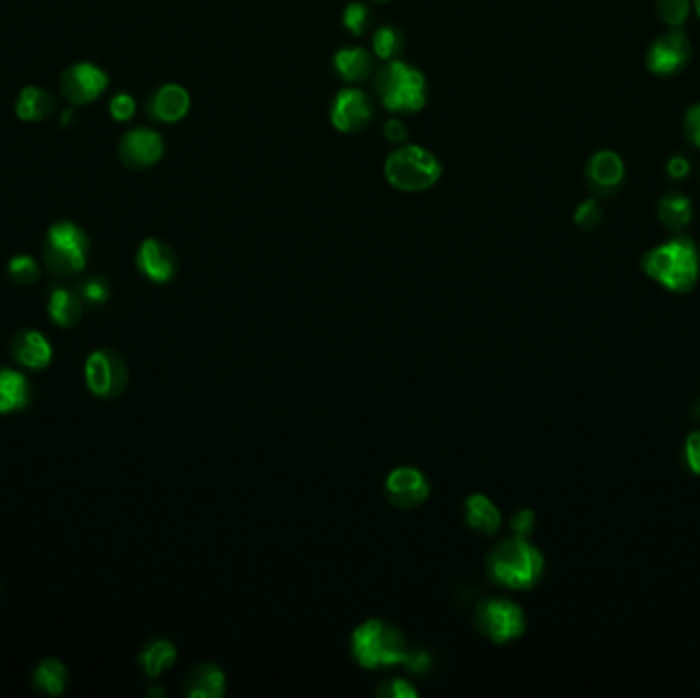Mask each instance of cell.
Wrapping results in <instances>:
<instances>
[{
  "instance_id": "32",
  "label": "cell",
  "mask_w": 700,
  "mask_h": 698,
  "mask_svg": "<svg viewBox=\"0 0 700 698\" xmlns=\"http://www.w3.org/2000/svg\"><path fill=\"white\" fill-rule=\"evenodd\" d=\"M574 222L582 228V230H594L600 226L602 222V209L594 199H586L584 203L578 205L576 213H574Z\"/></svg>"
},
{
  "instance_id": "19",
  "label": "cell",
  "mask_w": 700,
  "mask_h": 698,
  "mask_svg": "<svg viewBox=\"0 0 700 698\" xmlns=\"http://www.w3.org/2000/svg\"><path fill=\"white\" fill-rule=\"evenodd\" d=\"M84 312V301L76 289L56 285L48 295V314L54 324L62 328H74Z\"/></svg>"
},
{
  "instance_id": "24",
  "label": "cell",
  "mask_w": 700,
  "mask_h": 698,
  "mask_svg": "<svg viewBox=\"0 0 700 698\" xmlns=\"http://www.w3.org/2000/svg\"><path fill=\"white\" fill-rule=\"evenodd\" d=\"M31 686L39 694L60 696L68 686V670L60 660H41L31 672Z\"/></svg>"
},
{
  "instance_id": "25",
  "label": "cell",
  "mask_w": 700,
  "mask_h": 698,
  "mask_svg": "<svg viewBox=\"0 0 700 698\" xmlns=\"http://www.w3.org/2000/svg\"><path fill=\"white\" fill-rule=\"evenodd\" d=\"M334 70L346 82H361L373 70V56L363 48H344L334 56Z\"/></svg>"
},
{
  "instance_id": "9",
  "label": "cell",
  "mask_w": 700,
  "mask_h": 698,
  "mask_svg": "<svg viewBox=\"0 0 700 698\" xmlns=\"http://www.w3.org/2000/svg\"><path fill=\"white\" fill-rule=\"evenodd\" d=\"M109 86V76L103 68L80 62L64 70L60 78V91L72 105H86L105 93Z\"/></svg>"
},
{
  "instance_id": "34",
  "label": "cell",
  "mask_w": 700,
  "mask_h": 698,
  "mask_svg": "<svg viewBox=\"0 0 700 698\" xmlns=\"http://www.w3.org/2000/svg\"><path fill=\"white\" fill-rule=\"evenodd\" d=\"M109 113L115 121H129L131 117H134L136 113V101L131 95H125V93H119L111 99L109 103Z\"/></svg>"
},
{
  "instance_id": "2",
  "label": "cell",
  "mask_w": 700,
  "mask_h": 698,
  "mask_svg": "<svg viewBox=\"0 0 700 698\" xmlns=\"http://www.w3.org/2000/svg\"><path fill=\"white\" fill-rule=\"evenodd\" d=\"M545 557L527 541V537H510L498 543L488 555L490 578L512 590H529L543 578Z\"/></svg>"
},
{
  "instance_id": "20",
  "label": "cell",
  "mask_w": 700,
  "mask_h": 698,
  "mask_svg": "<svg viewBox=\"0 0 700 698\" xmlns=\"http://www.w3.org/2000/svg\"><path fill=\"white\" fill-rule=\"evenodd\" d=\"M185 692L193 698H220L226 692V676L217 664H199L195 666L187 680Z\"/></svg>"
},
{
  "instance_id": "22",
  "label": "cell",
  "mask_w": 700,
  "mask_h": 698,
  "mask_svg": "<svg viewBox=\"0 0 700 698\" xmlns=\"http://www.w3.org/2000/svg\"><path fill=\"white\" fill-rule=\"evenodd\" d=\"M465 518L471 529L486 535L496 533L502 522V514L498 506L484 494H473L465 500Z\"/></svg>"
},
{
  "instance_id": "38",
  "label": "cell",
  "mask_w": 700,
  "mask_h": 698,
  "mask_svg": "<svg viewBox=\"0 0 700 698\" xmlns=\"http://www.w3.org/2000/svg\"><path fill=\"white\" fill-rule=\"evenodd\" d=\"M690 160L682 154H674L668 164H666V172H668V177L674 179V181H684L688 174H690Z\"/></svg>"
},
{
  "instance_id": "16",
  "label": "cell",
  "mask_w": 700,
  "mask_h": 698,
  "mask_svg": "<svg viewBox=\"0 0 700 698\" xmlns=\"http://www.w3.org/2000/svg\"><path fill=\"white\" fill-rule=\"evenodd\" d=\"M11 357L29 371H43L52 363V344L39 330L23 328L9 342Z\"/></svg>"
},
{
  "instance_id": "39",
  "label": "cell",
  "mask_w": 700,
  "mask_h": 698,
  "mask_svg": "<svg viewBox=\"0 0 700 698\" xmlns=\"http://www.w3.org/2000/svg\"><path fill=\"white\" fill-rule=\"evenodd\" d=\"M385 138H387L389 142H393V144H402V142L408 138V129H406L404 121H400V119H396V117L389 119V121L385 123Z\"/></svg>"
},
{
  "instance_id": "15",
  "label": "cell",
  "mask_w": 700,
  "mask_h": 698,
  "mask_svg": "<svg viewBox=\"0 0 700 698\" xmlns=\"http://www.w3.org/2000/svg\"><path fill=\"white\" fill-rule=\"evenodd\" d=\"M136 265L144 277L154 283H168L177 277L179 260L174 250L162 240L148 238L142 242L136 254Z\"/></svg>"
},
{
  "instance_id": "29",
  "label": "cell",
  "mask_w": 700,
  "mask_h": 698,
  "mask_svg": "<svg viewBox=\"0 0 700 698\" xmlns=\"http://www.w3.org/2000/svg\"><path fill=\"white\" fill-rule=\"evenodd\" d=\"M690 13V0H655V15L666 25L680 27Z\"/></svg>"
},
{
  "instance_id": "17",
  "label": "cell",
  "mask_w": 700,
  "mask_h": 698,
  "mask_svg": "<svg viewBox=\"0 0 700 698\" xmlns=\"http://www.w3.org/2000/svg\"><path fill=\"white\" fill-rule=\"evenodd\" d=\"M191 109V95L181 84H164L150 101V113L158 121L177 123Z\"/></svg>"
},
{
  "instance_id": "21",
  "label": "cell",
  "mask_w": 700,
  "mask_h": 698,
  "mask_svg": "<svg viewBox=\"0 0 700 698\" xmlns=\"http://www.w3.org/2000/svg\"><path fill=\"white\" fill-rule=\"evenodd\" d=\"M692 215H694L692 201L684 193L670 191L658 203V217L662 226L674 234H680L690 226Z\"/></svg>"
},
{
  "instance_id": "13",
  "label": "cell",
  "mask_w": 700,
  "mask_h": 698,
  "mask_svg": "<svg viewBox=\"0 0 700 698\" xmlns=\"http://www.w3.org/2000/svg\"><path fill=\"white\" fill-rule=\"evenodd\" d=\"M586 179L596 195H615L625 181V162L617 152L598 150L586 164Z\"/></svg>"
},
{
  "instance_id": "33",
  "label": "cell",
  "mask_w": 700,
  "mask_h": 698,
  "mask_svg": "<svg viewBox=\"0 0 700 698\" xmlns=\"http://www.w3.org/2000/svg\"><path fill=\"white\" fill-rule=\"evenodd\" d=\"M682 459L684 467L700 477V430H694L692 434L686 436L684 449H682Z\"/></svg>"
},
{
  "instance_id": "37",
  "label": "cell",
  "mask_w": 700,
  "mask_h": 698,
  "mask_svg": "<svg viewBox=\"0 0 700 698\" xmlns=\"http://www.w3.org/2000/svg\"><path fill=\"white\" fill-rule=\"evenodd\" d=\"M379 694L389 698H412V696H418V690L410 686V682L406 680H389L379 688Z\"/></svg>"
},
{
  "instance_id": "8",
  "label": "cell",
  "mask_w": 700,
  "mask_h": 698,
  "mask_svg": "<svg viewBox=\"0 0 700 698\" xmlns=\"http://www.w3.org/2000/svg\"><path fill=\"white\" fill-rule=\"evenodd\" d=\"M84 379L93 396L101 400H115L127 389L129 367L113 348H99L86 359Z\"/></svg>"
},
{
  "instance_id": "23",
  "label": "cell",
  "mask_w": 700,
  "mask_h": 698,
  "mask_svg": "<svg viewBox=\"0 0 700 698\" xmlns=\"http://www.w3.org/2000/svg\"><path fill=\"white\" fill-rule=\"evenodd\" d=\"M138 662L146 676L156 678L177 662V647H174L168 639L154 637L142 647Z\"/></svg>"
},
{
  "instance_id": "1",
  "label": "cell",
  "mask_w": 700,
  "mask_h": 698,
  "mask_svg": "<svg viewBox=\"0 0 700 698\" xmlns=\"http://www.w3.org/2000/svg\"><path fill=\"white\" fill-rule=\"evenodd\" d=\"M645 275L672 293H688L700 275V254L690 238H674L645 252Z\"/></svg>"
},
{
  "instance_id": "42",
  "label": "cell",
  "mask_w": 700,
  "mask_h": 698,
  "mask_svg": "<svg viewBox=\"0 0 700 698\" xmlns=\"http://www.w3.org/2000/svg\"><path fill=\"white\" fill-rule=\"evenodd\" d=\"M377 3H387V0H377Z\"/></svg>"
},
{
  "instance_id": "40",
  "label": "cell",
  "mask_w": 700,
  "mask_h": 698,
  "mask_svg": "<svg viewBox=\"0 0 700 698\" xmlns=\"http://www.w3.org/2000/svg\"><path fill=\"white\" fill-rule=\"evenodd\" d=\"M690 414L694 416V420H698L700 422V398L692 404V410H690Z\"/></svg>"
},
{
  "instance_id": "14",
  "label": "cell",
  "mask_w": 700,
  "mask_h": 698,
  "mask_svg": "<svg viewBox=\"0 0 700 698\" xmlns=\"http://www.w3.org/2000/svg\"><path fill=\"white\" fill-rule=\"evenodd\" d=\"M164 154V140L158 132L148 127L131 129L121 140L119 156L129 168H148L154 166Z\"/></svg>"
},
{
  "instance_id": "12",
  "label": "cell",
  "mask_w": 700,
  "mask_h": 698,
  "mask_svg": "<svg viewBox=\"0 0 700 698\" xmlns=\"http://www.w3.org/2000/svg\"><path fill=\"white\" fill-rule=\"evenodd\" d=\"M385 496L398 508H416L430 496L428 479L416 467H398L385 479Z\"/></svg>"
},
{
  "instance_id": "41",
  "label": "cell",
  "mask_w": 700,
  "mask_h": 698,
  "mask_svg": "<svg viewBox=\"0 0 700 698\" xmlns=\"http://www.w3.org/2000/svg\"><path fill=\"white\" fill-rule=\"evenodd\" d=\"M694 9H696V15L700 17V0H694Z\"/></svg>"
},
{
  "instance_id": "7",
  "label": "cell",
  "mask_w": 700,
  "mask_h": 698,
  "mask_svg": "<svg viewBox=\"0 0 700 698\" xmlns=\"http://www.w3.org/2000/svg\"><path fill=\"white\" fill-rule=\"evenodd\" d=\"M475 627L494 643H508L522 637L527 629L524 610L508 598H488L475 608Z\"/></svg>"
},
{
  "instance_id": "36",
  "label": "cell",
  "mask_w": 700,
  "mask_h": 698,
  "mask_svg": "<svg viewBox=\"0 0 700 698\" xmlns=\"http://www.w3.org/2000/svg\"><path fill=\"white\" fill-rule=\"evenodd\" d=\"M535 525H537V518H535V512L533 510H518L512 520H510V527L512 531L518 535V537H529L533 531H535Z\"/></svg>"
},
{
  "instance_id": "6",
  "label": "cell",
  "mask_w": 700,
  "mask_h": 698,
  "mask_svg": "<svg viewBox=\"0 0 700 698\" xmlns=\"http://www.w3.org/2000/svg\"><path fill=\"white\" fill-rule=\"evenodd\" d=\"M43 260L56 277H72L84 271L89 260V238L72 222H58L48 230Z\"/></svg>"
},
{
  "instance_id": "10",
  "label": "cell",
  "mask_w": 700,
  "mask_h": 698,
  "mask_svg": "<svg viewBox=\"0 0 700 698\" xmlns=\"http://www.w3.org/2000/svg\"><path fill=\"white\" fill-rule=\"evenodd\" d=\"M690 41L682 31H668L655 39L647 50V68L658 76H672L690 62Z\"/></svg>"
},
{
  "instance_id": "26",
  "label": "cell",
  "mask_w": 700,
  "mask_h": 698,
  "mask_svg": "<svg viewBox=\"0 0 700 698\" xmlns=\"http://www.w3.org/2000/svg\"><path fill=\"white\" fill-rule=\"evenodd\" d=\"M54 109V99L48 91L39 89V86H25L21 91L15 111L17 117L23 121H41L46 119Z\"/></svg>"
},
{
  "instance_id": "18",
  "label": "cell",
  "mask_w": 700,
  "mask_h": 698,
  "mask_svg": "<svg viewBox=\"0 0 700 698\" xmlns=\"http://www.w3.org/2000/svg\"><path fill=\"white\" fill-rule=\"evenodd\" d=\"M29 379L9 367H0V414L21 412L31 404Z\"/></svg>"
},
{
  "instance_id": "30",
  "label": "cell",
  "mask_w": 700,
  "mask_h": 698,
  "mask_svg": "<svg viewBox=\"0 0 700 698\" xmlns=\"http://www.w3.org/2000/svg\"><path fill=\"white\" fill-rule=\"evenodd\" d=\"M402 48V37L393 27H381L373 37V50L381 60H391Z\"/></svg>"
},
{
  "instance_id": "31",
  "label": "cell",
  "mask_w": 700,
  "mask_h": 698,
  "mask_svg": "<svg viewBox=\"0 0 700 698\" xmlns=\"http://www.w3.org/2000/svg\"><path fill=\"white\" fill-rule=\"evenodd\" d=\"M342 23H344V27H346L350 33L363 35L365 29H367V25H369V9H367V5H363V3H350V5L344 9Z\"/></svg>"
},
{
  "instance_id": "3",
  "label": "cell",
  "mask_w": 700,
  "mask_h": 698,
  "mask_svg": "<svg viewBox=\"0 0 700 698\" xmlns=\"http://www.w3.org/2000/svg\"><path fill=\"white\" fill-rule=\"evenodd\" d=\"M350 651H353L357 664L367 670L404 664L410 653L402 631L381 619L365 621L355 629L353 639H350Z\"/></svg>"
},
{
  "instance_id": "11",
  "label": "cell",
  "mask_w": 700,
  "mask_h": 698,
  "mask_svg": "<svg viewBox=\"0 0 700 698\" xmlns=\"http://www.w3.org/2000/svg\"><path fill=\"white\" fill-rule=\"evenodd\" d=\"M373 119L371 99L359 89H342L330 111L332 125L342 134H357Z\"/></svg>"
},
{
  "instance_id": "35",
  "label": "cell",
  "mask_w": 700,
  "mask_h": 698,
  "mask_svg": "<svg viewBox=\"0 0 700 698\" xmlns=\"http://www.w3.org/2000/svg\"><path fill=\"white\" fill-rule=\"evenodd\" d=\"M684 136L696 148H700V103L692 105L684 115Z\"/></svg>"
},
{
  "instance_id": "4",
  "label": "cell",
  "mask_w": 700,
  "mask_h": 698,
  "mask_svg": "<svg viewBox=\"0 0 700 698\" xmlns=\"http://www.w3.org/2000/svg\"><path fill=\"white\" fill-rule=\"evenodd\" d=\"M375 89L383 107L391 113H416L426 105L424 74L402 60H391L377 74Z\"/></svg>"
},
{
  "instance_id": "28",
  "label": "cell",
  "mask_w": 700,
  "mask_h": 698,
  "mask_svg": "<svg viewBox=\"0 0 700 698\" xmlns=\"http://www.w3.org/2000/svg\"><path fill=\"white\" fill-rule=\"evenodd\" d=\"M76 291L82 297L84 305H93V308L107 303L109 297H111V285L103 277H86V279H82L76 285Z\"/></svg>"
},
{
  "instance_id": "27",
  "label": "cell",
  "mask_w": 700,
  "mask_h": 698,
  "mask_svg": "<svg viewBox=\"0 0 700 698\" xmlns=\"http://www.w3.org/2000/svg\"><path fill=\"white\" fill-rule=\"evenodd\" d=\"M7 275L15 285H31L39 279V265L29 254H17L9 260Z\"/></svg>"
},
{
  "instance_id": "5",
  "label": "cell",
  "mask_w": 700,
  "mask_h": 698,
  "mask_svg": "<svg viewBox=\"0 0 700 698\" xmlns=\"http://www.w3.org/2000/svg\"><path fill=\"white\" fill-rule=\"evenodd\" d=\"M443 166L422 146H402L385 160V179L393 189L418 193L439 183Z\"/></svg>"
}]
</instances>
